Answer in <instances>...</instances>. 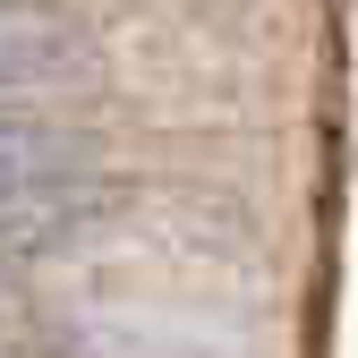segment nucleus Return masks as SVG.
<instances>
[{
  "label": "nucleus",
  "mask_w": 358,
  "mask_h": 358,
  "mask_svg": "<svg viewBox=\"0 0 358 358\" xmlns=\"http://www.w3.org/2000/svg\"><path fill=\"white\" fill-rule=\"evenodd\" d=\"M94 145L0 111V248H52L94 213Z\"/></svg>",
  "instance_id": "1"
},
{
  "label": "nucleus",
  "mask_w": 358,
  "mask_h": 358,
  "mask_svg": "<svg viewBox=\"0 0 358 358\" xmlns=\"http://www.w3.org/2000/svg\"><path fill=\"white\" fill-rule=\"evenodd\" d=\"M85 77V43L52 17H0V111Z\"/></svg>",
  "instance_id": "2"
}]
</instances>
